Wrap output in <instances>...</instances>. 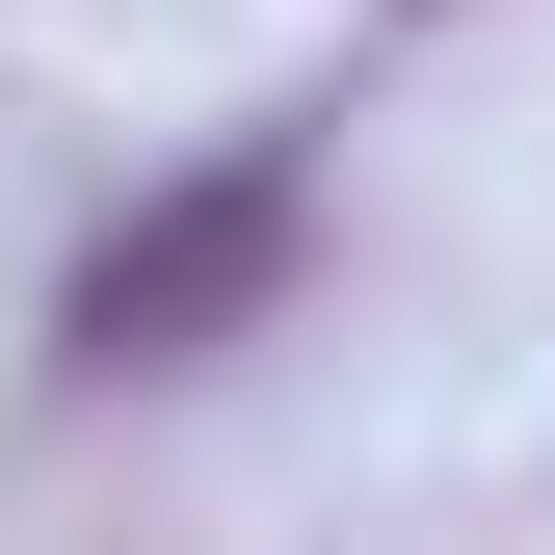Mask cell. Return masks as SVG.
Instances as JSON below:
<instances>
[{
  "instance_id": "obj_1",
  "label": "cell",
  "mask_w": 555,
  "mask_h": 555,
  "mask_svg": "<svg viewBox=\"0 0 555 555\" xmlns=\"http://www.w3.org/2000/svg\"><path fill=\"white\" fill-rule=\"evenodd\" d=\"M292 238H318V159H292V132H238L212 185H159V212L80 264V371H185V344H238L264 292H292Z\"/></svg>"
}]
</instances>
